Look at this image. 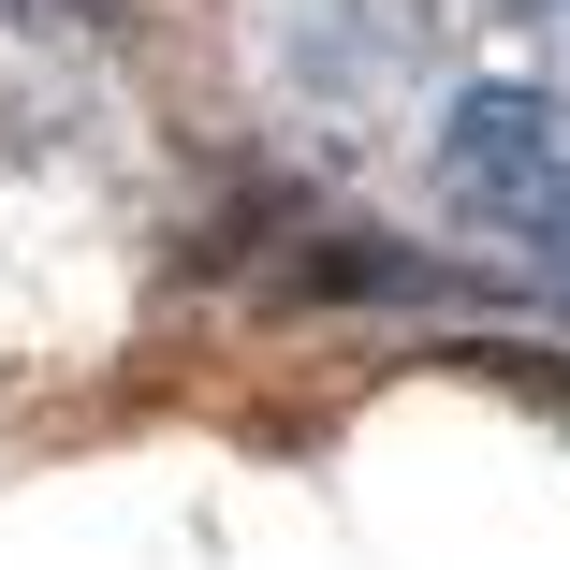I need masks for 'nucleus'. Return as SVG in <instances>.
I'll return each mask as SVG.
<instances>
[{
    "label": "nucleus",
    "instance_id": "4",
    "mask_svg": "<svg viewBox=\"0 0 570 570\" xmlns=\"http://www.w3.org/2000/svg\"><path fill=\"white\" fill-rule=\"evenodd\" d=\"M541 293H556V307H570V249H556V264H541Z\"/></svg>",
    "mask_w": 570,
    "mask_h": 570
},
{
    "label": "nucleus",
    "instance_id": "1",
    "mask_svg": "<svg viewBox=\"0 0 570 570\" xmlns=\"http://www.w3.org/2000/svg\"><path fill=\"white\" fill-rule=\"evenodd\" d=\"M439 205L469 219V235H498L512 264H556L570 249V102H541V88H453Z\"/></svg>",
    "mask_w": 570,
    "mask_h": 570
},
{
    "label": "nucleus",
    "instance_id": "3",
    "mask_svg": "<svg viewBox=\"0 0 570 570\" xmlns=\"http://www.w3.org/2000/svg\"><path fill=\"white\" fill-rule=\"evenodd\" d=\"M118 0H0V45H102Z\"/></svg>",
    "mask_w": 570,
    "mask_h": 570
},
{
    "label": "nucleus",
    "instance_id": "5",
    "mask_svg": "<svg viewBox=\"0 0 570 570\" xmlns=\"http://www.w3.org/2000/svg\"><path fill=\"white\" fill-rule=\"evenodd\" d=\"M498 16H570V0H498Z\"/></svg>",
    "mask_w": 570,
    "mask_h": 570
},
{
    "label": "nucleus",
    "instance_id": "2",
    "mask_svg": "<svg viewBox=\"0 0 570 570\" xmlns=\"http://www.w3.org/2000/svg\"><path fill=\"white\" fill-rule=\"evenodd\" d=\"M278 293L293 307H439L453 278L424 264V249H395V235H278Z\"/></svg>",
    "mask_w": 570,
    "mask_h": 570
}]
</instances>
